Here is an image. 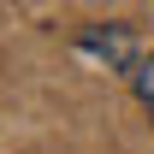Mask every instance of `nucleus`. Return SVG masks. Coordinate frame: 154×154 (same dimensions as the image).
<instances>
[{
  "label": "nucleus",
  "mask_w": 154,
  "mask_h": 154,
  "mask_svg": "<svg viewBox=\"0 0 154 154\" xmlns=\"http://www.w3.org/2000/svg\"><path fill=\"white\" fill-rule=\"evenodd\" d=\"M77 48H83V54H101L113 71H131L136 65V36L131 30H101V24H89V30L77 36Z\"/></svg>",
  "instance_id": "f257e3e1"
},
{
  "label": "nucleus",
  "mask_w": 154,
  "mask_h": 154,
  "mask_svg": "<svg viewBox=\"0 0 154 154\" xmlns=\"http://www.w3.org/2000/svg\"><path fill=\"white\" fill-rule=\"evenodd\" d=\"M131 89H136V101H142V107L154 113V54L131 65Z\"/></svg>",
  "instance_id": "f03ea898"
}]
</instances>
